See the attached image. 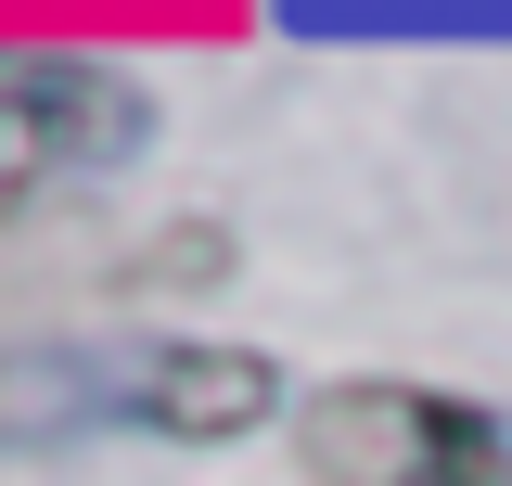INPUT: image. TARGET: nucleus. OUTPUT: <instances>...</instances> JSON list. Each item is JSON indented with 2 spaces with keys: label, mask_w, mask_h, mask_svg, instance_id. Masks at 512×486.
Here are the masks:
<instances>
[{
  "label": "nucleus",
  "mask_w": 512,
  "mask_h": 486,
  "mask_svg": "<svg viewBox=\"0 0 512 486\" xmlns=\"http://www.w3.org/2000/svg\"><path fill=\"white\" fill-rule=\"evenodd\" d=\"M295 461L320 486H487L500 410L448 384H320L295 410Z\"/></svg>",
  "instance_id": "f257e3e1"
},
{
  "label": "nucleus",
  "mask_w": 512,
  "mask_h": 486,
  "mask_svg": "<svg viewBox=\"0 0 512 486\" xmlns=\"http://www.w3.org/2000/svg\"><path fill=\"white\" fill-rule=\"evenodd\" d=\"M141 141V90L77 52H0V218H26L52 180H90Z\"/></svg>",
  "instance_id": "f03ea898"
},
{
  "label": "nucleus",
  "mask_w": 512,
  "mask_h": 486,
  "mask_svg": "<svg viewBox=\"0 0 512 486\" xmlns=\"http://www.w3.org/2000/svg\"><path fill=\"white\" fill-rule=\"evenodd\" d=\"M269 410L256 346H128V423L154 435H244Z\"/></svg>",
  "instance_id": "7ed1b4c3"
},
{
  "label": "nucleus",
  "mask_w": 512,
  "mask_h": 486,
  "mask_svg": "<svg viewBox=\"0 0 512 486\" xmlns=\"http://www.w3.org/2000/svg\"><path fill=\"white\" fill-rule=\"evenodd\" d=\"M128 423V346L116 359H64V346H0V448H39L64 423Z\"/></svg>",
  "instance_id": "20e7f679"
}]
</instances>
